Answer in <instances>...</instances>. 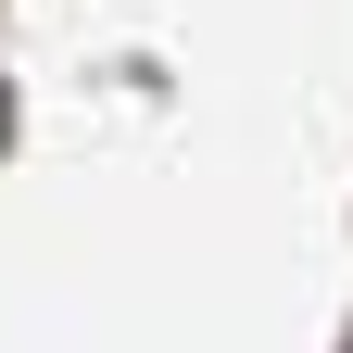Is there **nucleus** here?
<instances>
[{"mask_svg":"<svg viewBox=\"0 0 353 353\" xmlns=\"http://www.w3.org/2000/svg\"><path fill=\"white\" fill-rule=\"evenodd\" d=\"M0 126H13V101H0Z\"/></svg>","mask_w":353,"mask_h":353,"instance_id":"nucleus-1","label":"nucleus"}]
</instances>
